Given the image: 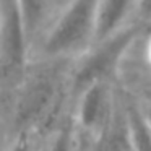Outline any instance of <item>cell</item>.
I'll return each mask as SVG.
<instances>
[{
	"instance_id": "1",
	"label": "cell",
	"mask_w": 151,
	"mask_h": 151,
	"mask_svg": "<svg viewBox=\"0 0 151 151\" xmlns=\"http://www.w3.org/2000/svg\"><path fill=\"white\" fill-rule=\"evenodd\" d=\"M70 63L67 60H31L20 85L5 101V138L21 132L46 137L70 111Z\"/></svg>"
},
{
	"instance_id": "2",
	"label": "cell",
	"mask_w": 151,
	"mask_h": 151,
	"mask_svg": "<svg viewBox=\"0 0 151 151\" xmlns=\"http://www.w3.org/2000/svg\"><path fill=\"white\" fill-rule=\"evenodd\" d=\"M99 0H62L36 41L31 60L73 62L96 42Z\"/></svg>"
},
{
	"instance_id": "3",
	"label": "cell",
	"mask_w": 151,
	"mask_h": 151,
	"mask_svg": "<svg viewBox=\"0 0 151 151\" xmlns=\"http://www.w3.org/2000/svg\"><path fill=\"white\" fill-rule=\"evenodd\" d=\"M140 21L128 24L119 33L109 36L107 39L96 42L88 52L80 55L70 63V93L76 94L80 89L94 81H112L122 60L130 52L132 46L141 33Z\"/></svg>"
},
{
	"instance_id": "4",
	"label": "cell",
	"mask_w": 151,
	"mask_h": 151,
	"mask_svg": "<svg viewBox=\"0 0 151 151\" xmlns=\"http://www.w3.org/2000/svg\"><path fill=\"white\" fill-rule=\"evenodd\" d=\"M31 44L18 0H0V70L4 98L15 91L31 63Z\"/></svg>"
},
{
	"instance_id": "5",
	"label": "cell",
	"mask_w": 151,
	"mask_h": 151,
	"mask_svg": "<svg viewBox=\"0 0 151 151\" xmlns=\"http://www.w3.org/2000/svg\"><path fill=\"white\" fill-rule=\"evenodd\" d=\"M119 93L112 81H94L72 96L70 112L76 128L86 141L101 133L115 109Z\"/></svg>"
},
{
	"instance_id": "6",
	"label": "cell",
	"mask_w": 151,
	"mask_h": 151,
	"mask_svg": "<svg viewBox=\"0 0 151 151\" xmlns=\"http://www.w3.org/2000/svg\"><path fill=\"white\" fill-rule=\"evenodd\" d=\"M88 151H135L128 106L120 94L106 127L88 143Z\"/></svg>"
},
{
	"instance_id": "7",
	"label": "cell",
	"mask_w": 151,
	"mask_h": 151,
	"mask_svg": "<svg viewBox=\"0 0 151 151\" xmlns=\"http://www.w3.org/2000/svg\"><path fill=\"white\" fill-rule=\"evenodd\" d=\"M137 5L138 0H99L96 42L107 39L128 24L138 21Z\"/></svg>"
},
{
	"instance_id": "8",
	"label": "cell",
	"mask_w": 151,
	"mask_h": 151,
	"mask_svg": "<svg viewBox=\"0 0 151 151\" xmlns=\"http://www.w3.org/2000/svg\"><path fill=\"white\" fill-rule=\"evenodd\" d=\"M88 141L81 137L76 128L72 112H67L65 117L42 138L41 151H85Z\"/></svg>"
},
{
	"instance_id": "9",
	"label": "cell",
	"mask_w": 151,
	"mask_h": 151,
	"mask_svg": "<svg viewBox=\"0 0 151 151\" xmlns=\"http://www.w3.org/2000/svg\"><path fill=\"white\" fill-rule=\"evenodd\" d=\"M31 44H36L57 10V0H18ZM33 54V52H31Z\"/></svg>"
},
{
	"instance_id": "10",
	"label": "cell",
	"mask_w": 151,
	"mask_h": 151,
	"mask_svg": "<svg viewBox=\"0 0 151 151\" xmlns=\"http://www.w3.org/2000/svg\"><path fill=\"white\" fill-rule=\"evenodd\" d=\"M127 106H128V117H130L135 151H151V130L146 125V122L143 120L140 104L127 102Z\"/></svg>"
},
{
	"instance_id": "11",
	"label": "cell",
	"mask_w": 151,
	"mask_h": 151,
	"mask_svg": "<svg viewBox=\"0 0 151 151\" xmlns=\"http://www.w3.org/2000/svg\"><path fill=\"white\" fill-rule=\"evenodd\" d=\"M42 138L34 132H21L7 138L5 151H41Z\"/></svg>"
},
{
	"instance_id": "12",
	"label": "cell",
	"mask_w": 151,
	"mask_h": 151,
	"mask_svg": "<svg viewBox=\"0 0 151 151\" xmlns=\"http://www.w3.org/2000/svg\"><path fill=\"white\" fill-rule=\"evenodd\" d=\"M137 20L141 24H151V0H138Z\"/></svg>"
},
{
	"instance_id": "13",
	"label": "cell",
	"mask_w": 151,
	"mask_h": 151,
	"mask_svg": "<svg viewBox=\"0 0 151 151\" xmlns=\"http://www.w3.org/2000/svg\"><path fill=\"white\" fill-rule=\"evenodd\" d=\"M140 111H141V115H143V120L146 122V125L151 130V101L150 102H141Z\"/></svg>"
},
{
	"instance_id": "14",
	"label": "cell",
	"mask_w": 151,
	"mask_h": 151,
	"mask_svg": "<svg viewBox=\"0 0 151 151\" xmlns=\"http://www.w3.org/2000/svg\"><path fill=\"white\" fill-rule=\"evenodd\" d=\"M145 59H146V63L151 70V31L146 36V42H145Z\"/></svg>"
},
{
	"instance_id": "15",
	"label": "cell",
	"mask_w": 151,
	"mask_h": 151,
	"mask_svg": "<svg viewBox=\"0 0 151 151\" xmlns=\"http://www.w3.org/2000/svg\"><path fill=\"white\" fill-rule=\"evenodd\" d=\"M85 151H88V143H86V148H85Z\"/></svg>"
}]
</instances>
